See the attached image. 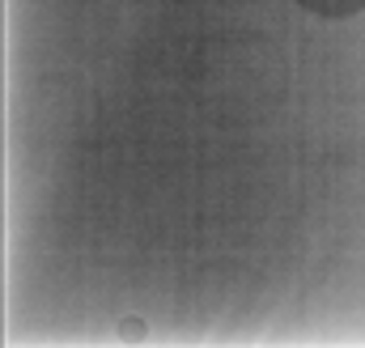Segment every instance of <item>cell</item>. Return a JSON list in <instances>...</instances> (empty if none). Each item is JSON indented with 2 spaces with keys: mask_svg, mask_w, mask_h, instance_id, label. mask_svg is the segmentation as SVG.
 Instances as JSON below:
<instances>
[{
  "mask_svg": "<svg viewBox=\"0 0 365 348\" xmlns=\"http://www.w3.org/2000/svg\"><path fill=\"white\" fill-rule=\"evenodd\" d=\"M297 4L314 17H353L365 9V0H297Z\"/></svg>",
  "mask_w": 365,
  "mask_h": 348,
  "instance_id": "6da1fadb",
  "label": "cell"
}]
</instances>
